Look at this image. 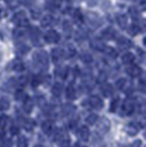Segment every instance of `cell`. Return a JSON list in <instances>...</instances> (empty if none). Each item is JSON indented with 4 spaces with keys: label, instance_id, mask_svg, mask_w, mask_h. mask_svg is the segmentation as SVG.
<instances>
[{
    "label": "cell",
    "instance_id": "obj_4",
    "mask_svg": "<svg viewBox=\"0 0 146 147\" xmlns=\"http://www.w3.org/2000/svg\"><path fill=\"white\" fill-rule=\"evenodd\" d=\"M37 147H40V146H37Z\"/></svg>",
    "mask_w": 146,
    "mask_h": 147
},
{
    "label": "cell",
    "instance_id": "obj_2",
    "mask_svg": "<svg viewBox=\"0 0 146 147\" xmlns=\"http://www.w3.org/2000/svg\"><path fill=\"white\" fill-rule=\"evenodd\" d=\"M80 137L84 138V140H87L88 138V129H85L82 127L81 129V132H80Z\"/></svg>",
    "mask_w": 146,
    "mask_h": 147
},
{
    "label": "cell",
    "instance_id": "obj_1",
    "mask_svg": "<svg viewBox=\"0 0 146 147\" xmlns=\"http://www.w3.org/2000/svg\"><path fill=\"white\" fill-rule=\"evenodd\" d=\"M91 104L93 105V107H96V108H99V107H101L103 103H102V101H101L100 99L95 98V99H92L91 100Z\"/></svg>",
    "mask_w": 146,
    "mask_h": 147
},
{
    "label": "cell",
    "instance_id": "obj_3",
    "mask_svg": "<svg viewBox=\"0 0 146 147\" xmlns=\"http://www.w3.org/2000/svg\"><path fill=\"white\" fill-rule=\"evenodd\" d=\"M96 120H97V115H90V117L87 119V122H89L90 124L96 122Z\"/></svg>",
    "mask_w": 146,
    "mask_h": 147
}]
</instances>
